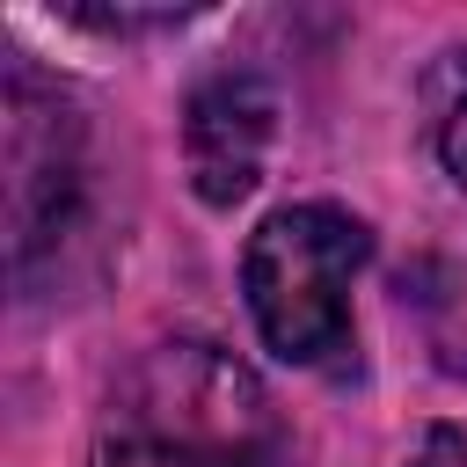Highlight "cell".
<instances>
[{"mask_svg":"<svg viewBox=\"0 0 467 467\" xmlns=\"http://www.w3.org/2000/svg\"><path fill=\"white\" fill-rule=\"evenodd\" d=\"M431 139H438V161L452 168V182L467 190V51H445V66L431 80Z\"/></svg>","mask_w":467,"mask_h":467,"instance_id":"4","label":"cell"},{"mask_svg":"<svg viewBox=\"0 0 467 467\" xmlns=\"http://www.w3.org/2000/svg\"><path fill=\"white\" fill-rule=\"evenodd\" d=\"M372 255V234L336 204H285L248 234L241 285L263 343L285 365L350 358V285Z\"/></svg>","mask_w":467,"mask_h":467,"instance_id":"2","label":"cell"},{"mask_svg":"<svg viewBox=\"0 0 467 467\" xmlns=\"http://www.w3.org/2000/svg\"><path fill=\"white\" fill-rule=\"evenodd\" d=\"M95 467H292L270 394L212 343H161L109 401Z\"/></svg>","mask_w":467,"mask_h":467,"instance_id":"1","label":"cell"},{"mask_svg":"<svg viewBox=\"0 0 467 467\" xmlns=\"http://www.w3.org/2000/svg\"><path fill=\"white\" fill-rule=\"evenodd\" d=\"M270 124H277V102L255 73H212L190 95L182 153H190V182L204 204H241L255 190L263 153H270Z\"/></svg>","mask_w":467,"mask_h":467,"instance_id":"3","label":"cell"},{"mask_svg":"<svg viewBox=\"0 0 467 467\" xmlns=\"http://www.w3.org/2000/svg\"><path fill=\"white\" fill-rule=\"evenodd\" d=\"M409 467H467V438H460V431H445V423H431V431L416 438Z\"/></svg>","mask_w":467,"mask_h":467,"instance_id":"5","label":"cell"}]
</instances>
